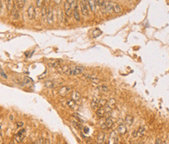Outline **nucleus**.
I'll list each match as a JSON object with an SVG mask.
<instances>
[{
  "label": "nucleus",
  "mask_w": 169,
  "mask_h": 144,
  "mask_svg": "<svg viewBox=\"0 0 169 144\" xmlns=\"http://www.w3.org/2000/svg\"><path fill=\"white\" fill-rule=\"evenodd\" d=\"M84 67L81 66H74V67H70L67 69L66 71V75H81L84 72Z\"/></svg>",
  "instance_id": "f257e3e1"
},
{
  "label": "nucleus",
  "mask_w": 169,
  "mask_h": 144,
  "mask_svg": "<svg viewBox=\"0 0 169 144\" xmlns=\"http://www.w3.org/2000/svg\"><path fill=\"white\" fill-rule=\"evenodd\" d=\"M80 7H81V13L85 17L89 16V6L88 0H81Z\"/></svg>",
  "instance_id": "f03ea898"
},
{
  "label": "nucleus",
  "mask_w": 169,
  "mask_h": 144,
  "mask_svg": "<svg viewBox=\"0 0 169 144\" xmlns=\"http://www.w3.org/2000/svg\"><path fill=\"white\" fill-rule=\"evenodd\" d=\"M54 13H53V10H52V8H48L47 10V16H46V20H47V23L49 24H52L54 22Z\"/></svg>",
  "instance_id": "7ed1b4c3"
},
{
  "label": "nucleus",
  "mask_w": 169,
  "mask_h": 144,
  "mask_svg": "<svg viewBox=\"0 0 169 144\" xmlns=\"http://www.w3.org/2000/svg\"><path fill=\"white\" fill-rule=\"evenodd\" d=\"M63 10H64V13L66 14L67 17H71V15H72V6H71L70 3L66 1L64 2V5H63Z\"/></svg>",
  "instance_id": "20e7f679"
},
{
  "label": "nucleus",
  "mask_w": 169,
  "mask_h": 144,
  "mask_svg": "<svg viewBox=\"0 0 169 144\" xmlns=\"http://www.w3.org/2000/svg\"><path fill=\"white\" fill-rule=\"evenodd\" d=\"M28 17L30 20H34L36 17V13H35V9L33 5H31L28 6V10H27Z\"/></svg>",
  "instance_id": "39448f33"
},
{
  "label": "nucleus",
  "mask_w": 169,
  "mask_h": 144,
  "mask_svg": "<svg viewBox=\"0 0 169 144\" xmlns=\"http://www.w3.org/2000/svg\"><path fill=\"white\" fill-rule=\"evenodd\" d=\"M24 132L25 130L24 128H22L20 131H18V132L14 136V141H16L17 143H20L22 141V139H23V138L24 137Z\"/></svg>",
  "instance_id": "423d86ee"
},
{
  "label": "nucleus",
  "mask_w": 169,
  "mask_h": 144,
  "mask_svg": "<svg viewBox=\"0 0 169 144\" xmlns=\"http://www.w3.org/2000/svg\"><path fill=\"white\" fill-rule=\"evenodd\" d=\"M70 90H71V88L70 86H63L60 88L59 94L61 96H66L70 92Z\"/></svg>",
  "instance_id": "0eeeda50"
},
{
  "label": "nucleus",
  "mask_w": 169,
  "mask_h": 144,
  "mask_svg": "<svg viewBox=\"0 0 169 144\" xmlns=\"http://www.w3.org/2000/svg\"><path fill=\"white\" fill-rule=\"evenodd\" d=\"M113 125H114L113 120L111 118H108V119H106V121H105V122L103 124L101 125V128L103 129H109L113 126Z\"/></svg>",
  "instance_id": "6e6552de"
},
{
  "label": "nucleus",
  "mask_w": 169,
  "mask_h": 144,
  "mask_svg": "<svg viewBox=\"0 0 169 144\" xmlns=\"http://www.w3.org/2000/svg\"><path fill=\"white\" fill-rule=\"evenodd\" d=\"M11 15H12V18L13 20H18L20 17V13H19L18 7L16 6H13V8L11 10Z\"/></svg>",
  "instance_id": "1a4fd4ad"
},
{
  "label": "nucleus",
  "mask_w": 169,
  "mask_h": 144,
  "mask_svg": "<svg viewBox=\"0 0 169 144\" xmlns=\"http://www.w3.org/2000/svg\"><path fill=\"white\" fill-rule=\"evenodd\" d=\"M63 62V60H51L49 62V66L51 67H59L60 66L61 63Z\"/></svg>",
  "instance_id": "9d476101"
},
{
  "label": "nucleus",
  "mask_w": 169,
  "mask_h": 144,
  "mask_svg": "<svg viewBox=\"0 0 169 144\" xmlns=\"http://www.w3.org/2000/svg\"><path fill=\"white\" fill-rule=\"evenodd\" d=\"M81 99V94L77 90H74L71 93V99H73L74 101H78Z\"/></svg>",
  "instance_id": "9b49d317"
},
{
  "label": "nucleus",
  "mask_w": 169,
  "mask_h": 144,
  "mask_svg": "<svg viewBox=\"0 0 169 144\" xmlns=\"http://www.w3.org/2000/svg\"><path fill=\"white\" fill-rule=\"evenodd\" d=\"M88 2H89V9L91 10L92 12H96V8H97V3L96 2V0H88Z\"/></svg>",
  "instance_id": "f8f14e48"
},
{
  "label": "nucleus",
  "mask_w": 169,
  "mask_h": 144,
  "mask_svg": "<svg viewBox=\"0 0 169 144\" xmlns=\"http://www.w3.org/2000/svg\"><path fill=\"white\" fill-rule=\"evenodd\" d=\"M105 139V134L103 132H99L96 137V143L98 144H103Z\"/></svg>",
  "instance_id": "ddd939ff"
},
{
  "label": "nucleus",
  "mask_w": 169,
  "mask_h": 144,
  "mask_svg": "<svg viewBox=\"0 0 169 144\" xmlns=\"http://www.w3.org/2000/svg\"><path fill=\"white\" fill-rule=\"evenodd\" d=\"M106 114V110L105 107H99L96 110V115L98 117H103Z\"/></svg>",
  "instance_id": "4468645a"
},
{
  "label": "nucleus",
  "mask_w": 169,
  "mask_h": 144,
  "mask_svg": "<svg viewBox=\"0 0 169 144\" xmlns=\"http://www.w3.org/2000/svg\"><path fill=\"white\" fill-rule=\"evenodd\" d=\"M91 107L93 110H97L99 107V99L96 97H94L91 102Z\"/></svg>",
  "instance_id": "2eb2a0df"
},
{
  "label": "nucleus",
  "mask_w": 169,
  "mask_h": 144,
  "mask_svg": "<svg viewBox=\"0 0 169 144\" xmlns=\"http://www.w3.org/2000/svg\"><path fill=\"white\" fill-rule=\"evenodd\" d=\"M118 132L120 135H125L127 132V128L125 125H120L118 127Z\"/></svg>",
  "instance_id": "dca6fc26"
},
{
  "label": "nucleus",
  "mask_w": 169,
  "mask_h": 144,
  "mask_svg": "<svg viewBox=\"0 0 169 144\" xmlns=\"http://www.w3.org/2000/svg\"><path fill=\"white\" fill-rule=\"evenodd\" d=\"M5 2H6V8H7V10H8V11L12 10V9L14 6L13 0H5Z\"/></svg>",
  "instance_id": "f3484780"
},
{
  "label": "nucleus",
  "mask_w": 169,
  "mask_h": 144,
  "mask_svg": "<svg viewBox=\"0 0 169 144\" xmlns=\"http://www.w3.org/2000/svg\"><path fill=\"white\" fill-rule=\"evenodd\" d=\"M146 133V128L144 127H140L136 130V137H142Z\"/></svg>",
  "instance_id": "a211bd4d"
},
{
  "label": "nucleus",
  "mask_w": 169,
  "mask_h": 144,
  "mask_svg": "<svg viewBox=\"0 0 169 144\" xmlns=\"http://www.w3.org/2000/svg\"><path fill=\"white\" fill-rule=\"evenodd\" d=\"M125 122L126 125H128V126H131V125H132V123H133V117L131 116V115H127L125 117Z\"/></svg>",
  "instance_id": "6ab92c4d"
},
{
  "label": "nucleus",
  "mask_w": 169,
  "mask_h": 144,
  "mask_svg": "<svg viewBox=\"0 0 169 144\" xmlns=\"http://www.w3.org/2000/svg\"><path fill=\"white\" fill-rule=\"evenodd\" d=\"M112 6H113V10H114V13H120L121 11V7L120 6L118 3L116 2H112Z\"/></svg>",
  "instance_id": "aec40b11"
},
{
  "label": "nucleus",
  "mask_w": 169,
  "mask_h": 144,
  "mask_svg": "<svg viewBox=\"0 0 169 144\" xmlns=\"http://www.w3.org/2000/svg\"><path fill=\"white\" fill-rule=\"evenodd\" d=\"M85 77H87V78L90 81H92V82L94 83H99V79L98 78V77H95L94 75H86Z\"/></svg>",
  "instance_id": "412c9836"
},
{
  "label": "nucleus",
  "mask_w": 169,
  "mask_h": 144,
  "mask_svg": "<svg viewBox=\"0 0 169 144\" xmlns=\"http://www.w3.org/2000/svg\"><path fill=\"white\" fill-rule=\"evenodd\" d=\"M73 13H74V19L76 20L77 21H80V20H81V17H80V14H79V13H78V10L77 6H75V7H74Z\"/></svg>",
  "instance_id": "4be33fe9"
},
{
  "label": "nucleus",
  "mask_w": 169,
  "mask_h": 144,
  "mask_svg": "<svg viewBox=\"0 0 169 144\" xmlns=\"http://www.w3.org/2000/svg\"><path fill=\"white\" fill-rule=\"evenodd\" d=\"M115 105H116V101H115L114 99H110L107 103V106H109L111 110L115 107Z\"/></svg>",
  "instance_id": "5701e85b"
},
{
  "label": "nucleus",
  "mask_w": 169,
  "mask_h": 144,
  "mask_svg": "<svg viewBox=\"0 0 169 144\" xmlns=\"http://www.w3.org/2000/svg\"><path fill=\"white\" fill-rule=\"evenodd\" d=\"M68 68H69V67H67V66H60L59 67H57V70L60 73L66 74V71H67V69Z\"/></svg>",
  "instance_id": "b1692460"
},
{
  "label": "nucleus",
  "mask_w": 169,
  "mask_h": 144,
  "mask_svg": "<svg viewBox=\"0 0 169 144\" xmlns=\"http://www.w3.org/2000/svg\"><path fill=\"white\" fill-rule=\"evenodd\" d=\"M45 86L48 88H52L55 86V83L52 81H47V82H45Z\"/></svg>",
  "instance_id": "393cba45"
},
{
  "label": "nucleus",
  "mask_w": 169,
  "mask_h": 144,
  "mask_svg": "<svg viewBox=\"0 0 169 144\" xmlns=\"http://www.w3.org/2000/svg\"><path fill=\"white\" fill-rule=\"evenodd\" d=\"M97 88H98V90L100 92H108L109 91V88L107 86H105V85L99 86L98 87H97Z\"/></svg>",
  "instance_id": "a878e982"
},
{
  "label": "nucleus",
  "mask_w": 169,
  "mask_h": 144,
  "mask_svg": "<svg viewBox=\"0 0 169 144\" xmlns=\"http://www.w3.org/2000/svg\"><path fill=\"white\" fill-rule=\"evenodd\" d=\"M67 105H68L69 107L74 109V108H75L76 103H75V101H74L73 99H68V100H67Z\"/></svg>",
  "instance_id": "bb28decb"
},
{
  "label": "nucleus",
  "mask_w": 169,
  "mask_h": 144,
  "mask_svg": "<svg viewBox=\"0 0 169 144\" xmlns=\"http://www.w3.org/2000/svg\"><path fill=\"white\" fill-rule=\"evenodd\" d=\"M71 123H72V125H74L75 128L79 129L81 128V124H80L79 121H77V120H73L72 121H71Z\"/></svg>",
  "instance_id": "cd10ccee"
},
{
  "label": "nucleus",
  "mask_w": 169,
  "mask_h": 144,
  "mask_svg": "<svg viewBox=\"0 0 169 144\" xmlns=\"http://www.w3.org/2000/svg\"><path fill=\"white\" fill-rule=\"evenodd\" d=\"M107 99H101L99 100V106L100 107H104V106L107 105Z\"/></svg>",
  "instance_id": "c85d7f7f"
},
{
  "label": "nucleus",
  "mask_w": 169,
  "mask_h": 144,
  "mask_svg": "<svg viewBox=\"0 0 169 144\" xmlns=\"http://www.w3.org/2000/svg\"><path fill=\"white\" fill-rule=\"evenodd\" d=\"M36 2V6L39 7V8H41V7H43L44 6V0H35Z\"/></svg>",
  "instance_id": "c756f323"
},
{
  "label": "nucleus",
  "mask_w": 169,
  "mask_h": 144,
  "mask_svg": "<svg viewBox=\"0 0 169 144\" xmlns=\"http://www.w3.org/2000/svg\"><path fill=\"white\" fill-rule=\"evenodd\" d=\"M31 82H32V80H31V77H29L26 76L23 78V84H24V85H27V84L30 83Z\"/></svg>",
  "instance_id": "7c9ffc66"
},
{
  "label": "nucleus",
  "mask_w": 169,
  "mask_h": 144,
  "mask_svg": "<svg viewBox=\"0 0 169 144\" xmlns=\"http://www.w3.org/2000/svg\"><path fill=\"white\" fill-rule=\"evenodd\" d=\"M101 33L102 32H101L99 29H96V30L93 31V36L95 37V38H96V37H98L101 35Z\"/></svg>",
  "instance_id": "2f4dec72"
},
{
  "label": "nucleus",
  "mask_w": 169,
  "mask_h": 144,
  "mask_svg": "<svg viewBox=\"0 0 169 144\" xmlns=\"http://www.w3.org/2000/svg\"><path fill=\"white\" fill-rule=\"evenodd\" d=\"M0 75H2V77H4V78H7V75H6V74H5V72L4 71H2H2H1V72H0Z\"/></svg>",
  "instance_id": "473e14b6"
},
{
  "label": "nucleus",
  "mask_w": 169,
  "mask_h": 144,
  "mask_svg": "<svg viewBox=\"0 0 169 144\" xmlns=\"http://www.w3.org/2000/svg\"><path fill=\"white\" fill-rule=\"evenodd\" d=\"M114 144H119V141H118V136L115 139H114Z\"/></svg>",
  "instance_id": "72a5a7b5"
},
{
  "label": "nucleus",
  "mask_w": 169,
  "mask_h": 144,
  "mask_svg": "<svg viewBox=\"0 0 169 144\" xmlns=\"http://www.w3.org/2000/svg\"><path fill=\"white\" fill-rule=\"evenodd\" d=\"M67 1L68 2L71 6L73 5V3H74V2H75V0H67Z\"/></svg>",
  "instance_id": "f704fd0d"
},
{
  "label": "nucleus",
  "mask_w": 169,
  "mask_h": 144,
  "mask_svg": "<svg viewBox=\"0 0 169 144\" xmlns=\"http://www.w3.org/2000/svg\"><path fill=\"white\" fill-rule=\"evenodd\" d=\"M155 144H161V140L160 139H157Z\"/></svg>",
  "instance_id": "c9c22d12"
},
{
  "label": "nucleus",
  "mask_w": 169,
  "mask_h": 144,
  "mask_svg": "<svg viewBox=\"0 0 169 144\" xmlns=\"http://www.w3.org/2000/svg\"><path fill=\"white\" fill-rule=\"evenodd\" d=\"M2 139H3V137H2V132H0V144H1L2 143Z\"/></svg>",
  "instance_id": "e433bc0d"
},
{
  "label": "nucleus",
  "mask_w": 169,
  "mask_h": 144,
  "mask_svg": "<svg viewBox=\"0 0 169 144\" xmlns=\"http://www.w3.org/2000/svg\"><path fill=\"white\" fill-rule=\"evenodd\" d=\"M53 1H54V2L56 3V4H57V5L61 2V0H53Z\"/></svg>",
  "instance_id": "4c0bfd02"
},
{
  "label": "nucleus",
  "mask_w": 169,
  "mask_h": 144,
  "mask_svg": "<svg viewBox=\"0 0 169 144\" xmlns=\"http://www.w3.org/2000/svg\"><path fill=\"white\" fill-rule=\"evenodd\" d=\"M23 123L22 122H20V121H19V122H17V125H18V126H23Z\"/></svg>",
  "instance_id": "58836bf2"
},
{
  "label": "nucleus",
  "mask_w": 169,
  "mask_h": 144,
  "mask_svg": "<svg viewBox=\"0 0 169 144\" xmlns=\"http://www.w3.org/2000/svg\"><path fill=\"white\" fill-rule=\"evenodd\" d=\"M43 144H50V140H49V139H46V141H44V143H43Z\"/></svg>",
  "instance_id": "ea45409f"
},
{
  "label": "nucleus",
  "mask_w": 169,
  "mask_h": 144,
  "mask_svg": "<svg viewBox=\"0 0 169 144\" xmlns=\"http://www.w3.org/2000/svg\"><path fill=\"white\" fill-rule=\"evenodd\" d=\"M44 1H45V2L49 3V2H50V0H44Z\"/></svg>",
  "instance_id": "a19ab883"
},
{
  "label": "nucleus",
  "mask_w": 169,
  "mask_h": 144,
  "mask_svg": "<svg viewBox=\"0 0 169 144\" xmlns=\"http://www.w3.org/2000/svg\"><path fill=\"white\" fill-rule=\"evenodd\" d=\"M1 128H2V123L0 122V132H1Z\"/></svg>",
  "instance_id": "79ce46f5"
},
{
  "label": "nucleus",
  "mask_w": 169,
  "mask_h": 144,
  "mask_svg": "<svg viewBox=\"0 0 169 144\" xmlns=\"http://www.w3.org/2000/svg\"><path fill=\"white\" fill-rule=\"evenodd\" d=\"M1 71H2V68H1V67H0V72H1Z\"/></svg>",
  "instance_id": "37998d69"
},
{
  "label": "nucleus",
  "mask_w": 169,
  "mask_h": 144,
  "mask_svg": "<svg viewBox=\"0 0 169 144\" xmlns=\"http://www.w3.org/2000/svg\"><path fill=\"white\" fill-rule=\"evenodd\" d=\"M0 10H1V4H0Z\"/></svg>",
  "instance_id": "c03bdc74"
},
{
  "label": "nucleus",
  "mask_w": 169,
  "mask_h": 144,
  "mask_svg": "<svg viewBox=\"0 0 169 144\" xmlns=\"http://www.w3.org/2000/svg\"><path fill=\"white\" fill-rule=\"evenodd\" d=\"M10 144H13V142H12V143H10Z\"/></svg>",
  "instance_id": "a18cd8bd"
},
{
  "label": "nucleus",
  "mask_w": 169,
  "mask_h": 144,
  "mask_svg": "<svg viewBox=\"0 0 169 144\" xmlns=\"http://www.w3.org/2000/svg\"><path fill=\"white\" fill-rule=\"evenodd\" d=\"M63 144H67V143H63Z\"/></svg>",
  "instance_id": "49530a36"
},
{
  "label": "nucleus",
  "mask_w": 169,
  "mask_h": 144,
  "mask_svg": "<svg viewBox=\"0 0 169 144\" xmlns=\"http://www.w3.org/2000/svg\"><path fill=\"white\" fill-rule=\"evenodd\" d=\"M16 1H17V0H16Z\"/></svg>",
  "instance_id": "de8ad7c7"
}]
</instances>
